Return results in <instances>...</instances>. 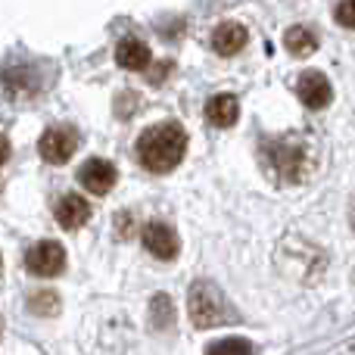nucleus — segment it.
<instances>
[{
    "label": "nucleus",
    "mask_w": 355,
    "mask_h": 355,
    "mask_svg": "<svg viewBox=\"0 0 355 355\" xmlns=\"http://www.w3.org/2000/svg\"><path fill=\"white\" fill-rule=\"evenodd\" d=\"M28 309L35 315H41V318H50V315L60 312V296L50 293V290H35L28 300Z\"/></svg>",
    "instance_id": "nucleus-16"
},
{
    "label": "nucleus",
    "mask_w": 355,
    "mask_h": 355,
    "mask_svg": "<svg viewBox=\"0 0 355 355\" xmlns=\"http://www.w3.org/2000/svg\"><path fill=\"white\" fill-rule=\"evenodd\" d=\"M150 324H153L156 331H168V327L175 324V306L166 293H156L153 300H150Z\"/></svg>",
    "instance_id": "nucleus-14"
},
{
    "label": "nucleus",
    "mask_w": 355,
    "mask_h": 355,
    "mask_svg": "<svg viewBox=\"0 0 355 355\" xmlns=\"http://www.w3.org/2000/svg\"><path fill=\"white\" fill-rule=\"evenodd\" d=\"M206 119H209V125H215V128H231V125L240 119L237 97H234V94H215V97H209Z\"/></svg>",
    "instance_id": "nucleus-10"
},
{
    "label": "nucleus",
    "mask_w": 355,
    "mask_h": 355,
    "mask_svg": "<svg viewBox=\"0 0 355 355\" xmlns=\"http://www.w3.org/2000/svg\"><path fill=\"white\" fill-rule=\"evenodd\" d=\"M116 60L125 69H147L153 62V53H150V47L141 37H122L116 47Z\"/></svg>",
    "instance_id": "nucleus-12"
},
{
    "label": "nucleus",
    "mask_w": 355,
    "mask_h": 355,
    "mask_svg": "<svg viewBox=\"0 0 355 355\" xmlns=\"http://www.w3.org/2000/svg\"><path fill=\"white\" fill-rule=\"evenodd\" d=\"M75 147H78V131L69 128V125H50L41 135V141H37L41 156L47 162H53V166H62V162L72 159Z\"/></svg>",
    "instance_id": "nucleus-5"
},
{
    "label": "nucleus",
    "mask_w": 355,
    "mask_h": 355,
    "mask_svg": "<svg viewBox=\"0 0 355 355\" xmlns=\"http://www.w3.org/2000/svg\"><path fill=\"white\" fill-rule=\"evenodd\" d=\"M246 41H250V35H246V28L240 22H221L212 31V50L221 56H234L237 50H243Z\"/></svg>",
    "instance_id": "nucleus-11"
},
{
    "label": "nucleus",
    "mask_w": 355,
    "mask_h": 355,
    "mask_svg": "<svg viewBox=\"0 0 355 355\" xmlns=\"http://www.w3.org/2000/svg\"><path fill=\"white\" fill-rule=\"evenodd\" d=\"M78 181H81V187H85L87 193L103 196V193H110V190L116 187L119 172H116V166H112L110 159L91 156L87 162H81V168H78Z\"/></svg>",
    "instance_id": "nucleus-6"
},
{
    "label": "nucleus",
    "mask_w": 355,
    "mask_h": 355,
    "mask_svg": "<svg viewBox=\"0 0 355 355\" xmlns=\"http://www.w3.org/2000/svg\"><path fill=\"white\" fill-rule=\"evenodd\" d=\"M352 225H355V202H352Z\"/></svg>",
    "instance_id": "nucleus-19"
},
{
    "label": "nucleus",
    "mask_w": 355,
    "mask_h": 355,
    "mask_svg": "<svg viewBox=\"0 0 355 355\" xmlns=\"http://www.w3.org/2000/svg\"><path fill=\"white\" fill-rule=\"evenodd\" d=\"M334 19L346 28H355V0H346V3H337L334 6Z\"/></svg>",
    "instance_id": "nucleus-17"
},
{
    "label": "nucleus",
    "mask_w": 355,
    "mask_h": 355,
    "mask_svg": "<svg viewBox=\"0 0 355 355\" xmlns=\"http://www.w3.org/2000/svg\"><path fill=\"white\" fill-rule=\"evenodd\" d=\"M187 312L196 327H221V324H237L240 321L237 309L227 302V296L212 281H196L190 287Z\"/></svg>",
    "instance_id": "nucleus-3"
},
{
    "label": "nucleus",
    "mask_w": 355,
    "mask_h": 355,
    "mask_svg": "<svg viewBox=\"0 0 355 355\" xmlns=\"http://www.w3.org/2000/svg\"><path fill=\"white\" fill-rule=\"evenodd\" d=\"M144 246L150 250V256L168 262V259L178 256V246L181 243H178V234L166 225V221H150V225L144 227Z\"/></svg>",
    "instance_id": "nucleus-8"
},
{
    "label": "nucleus",
    "mask_w": 355,
    "mask_h": 355,
    "mask_svg": "<svg viewBox=\"0 0 355 355\" xmlns=\"http://www.w3.org/2000/svg\"><path fill=\"white\" fill-rule=\"evenodd\" d=\"M284 47L296 56H309L318 50V35H315L312 28H306V25H293V28L284 35Z\"/></svg>",
    "instance_id": "nucleus-13"
},
{
    "label": "nucleus",
    "mask_w": 355,
    "mask_h": 355,
    "mask_svg": "<svg viewBox=\"0 0 355 355\" xmlns=\"http://www.w3.org/2000/svg\"><path fill=\"white\" fill-rule=\"evenodd\" d=\"M259 156H262L265 172L275 178V181H284V184L306 181L315 168L312 144L300 135L262 137V144H259Z\"/></svg>",
    "instance_id": "nucleus-1"
},
{
    "label": "nucleus",
    "mask_w": 355,
    "mask_h": 355,
    "mask_svg": "<svg viewBox=\"0 0 355 355\" xmlns=\"http://www.w3.org/2000/svg\"><path fill=\"white\" fill-rule=\"evenodd\" d=\"M25 268L37 277H56L66 268V250L56 240H37L28 252H25Z\"/></svg>",
    "instance_id": "nucleus-4"
},
{
    "label": "nucleus",
    "mask_w": 355,
    "mask_h": 355,
    "mask_svg": "<svg viewBox=\"0 0 355 355\" xmlns=\"http://www.w3.org/2000/svg\"><path fill=\"white\" fill-rule=\"evenodd\" d=\"M296 94H300V100L309 106V110H324V106L334 100L331 81H327L321 72H302L300 81H296Z\"/></svg>",
    "instance_id": "nucleus-7"
},
{
    "label": "nucleus",
    "mask_w": 355,
    "mask_h": 355,
    "mask_svg": "<svg viewBox=\"0 0 355 355\" xmlns=\"http://www.w3.org/2000/svg\"><path fill=\"white\" fill-rule=\"evenodd\" d=\"M135 150L147 172L166 175V172H172L178 162L184 159V153H187V131L178 122H159L137 137Z\"/></svg>",
    "instance_id": "nucleus-2"
},
{
    "label": "nucleus",
    "mask_w": 355,
    "mask_h": 355,
    "mask_svg": "<svg viewBox=\"0 0 355 355\" xmlns=\"http://www.w3.org/2000/svg\"><path fill=\"white\" fill-rule=\"evenodd\" d=\"M168 69H172V62H159V66L156 69H150V75H147V81H153V85H162V81H166V72Z\"/></svg>",
    "instance_id": "nucleus-18"
},
{
    "label": "nucleus",
    "mask_w": 355,
    "mask_h": 355,
    "mask_svg": "<svg viewBox=\"0 0 355 355\" xmlns=\"http://www.w3.org/2000/svg\"><path fill=\"white\" fill-rule=\"evenodd\" d=\"M206 355H252V343L243 337H225L206 346Z\"/></svg>",
    "instance_id": "nucleus-15"
},
{
    "label": "nucleus",
    "mask_w": 355,
    "mask_h": 355,
    "mask_svg": "<svg viewBox=\"0 0 355 355\" xmlns=\"http://www.w3.org/2000/svg\"><path fill=\"white\" fill-rule=\"evenodd\" d=\"M53 218H56V225L66 227V231H78V227L87 225V218H91V206H87V200H81L78 193H66L56 200Z\"/></svg>",
    "instance_id": "nucleus-9"
}]
</instances>
